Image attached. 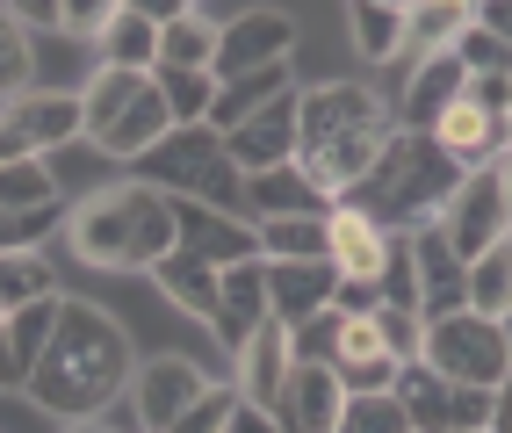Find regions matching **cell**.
<instances>
[{
    "label": "cell",
    "instance_id": "6f0895ef",
    "mask_svg": "<svg viewBox=\"0 0 512 433\" xmlns=\"http://www.w3.org/2000/svg\"><path fill=\"white\" fill-rule=\"evenodd\" d=\"M505 130H512V109H505Z\"/></svg>",
    "mask_w": 512,
    "mask_h": 433
},
{
    "label": "cell",
    "instance_id": "8d00e7d4",
    "mask_svg": "<svg viewBox=\"0 0 512 433\" xmlns=\"http://www.w3.org/2000/svg\"><path fill=\"white\" fill-rule=\"evenodd\" d=\"M58 304H65V296H37V304L8 311V340H15V361H22V369H37V361H44L51 332H58Z\"/></svg>",
    "mask_w": 512,
    "mask_h": 433
},
{
    "label": "cell",
    "instance_id": "ac0fdd59",
    "mask_svg": "<svg viewBox=\"0 0 512 433\" xmlns=\"http://www.w3.org/2000/svg\"><path fill=\"white\" fill-rule=\"evenodd\" d=\"M332 289H339L332 260H267V311L282 325H303L311 311H325Z\"/></svg>",
    "mask_w": 512,
    "mask_h": 433
},
{
    "label": "cell",
    "instance_id": "c3c4849f",
    "mask_svg": "<svg viewBox=\"0 0 512 433\" xmlns=\"http://www.w3.org/2000/svg\"><path fill=\"white\" fill-rule=\"evenodd\" d=\"M462 102H476V109H491V116H505V109H512V80H498V73H469V87H462Z\"/></svg>",
    "mask_w": 512,
    "mask_h": 433
},
{
    "label": "cell",
    "instance_id": "5bb4252c",
    "mask_svg": "<svg viewBox=\"0 0 512 433\" xmlns=\"http://www.w3.org/2000/svg\"><path fill=\"white\" fill-rule=\"evenodd\" d=\"M231 354H238V376H231L238 397H246V405H260V412H275V397H282V383H289V369H296L289 325H282V318H260Z\"/></svg>",
    "mask_w": 512,
    "mask_h": 433
},
{
    "label": "cell",
    "instance_id": "52a82bcc",
    "mask_svg": "<svg viewBox=\"0 0 512 433\" xmlns=\"http://www.w3.org/2000/svg\"><path fill=\"white\" fill-rule=\"evenodd\" d=\"M73 138H87L80 94H15V102H0V159H44Z\"/></svg>",
    "mask_w": 512,
    "mask_h": 433
},
{
    "label": "cell",
    "instance_id": "ffe728a7",
    "mask_svg": "<svg viewBox=\"0 0 512 433\" xmlns=\"http://www.w3.org/2000/svg\"><path fill=\"white\" fill-rule=\"evenodd\" d=\"M332 376L347 383V390H397L404 361L390 354V340H383V332H375V318H347V325H339Z\"/></svg>",
    "mask_w": 512,
    "mask_h": 433
},
{
    "label": "cell",
    "instance_id": "f546056e",
    "mask_svg": "<svg viewBox=\"0 0 512 433\" xmlns=\"http://www.w3.org/2000/svg\"><path fill=\"white\" fill-rule=\"evenodd\" d=\"M275 94H289V65H260V73L217 80V109H210V123H217V130H231V123H246L253 109H267Z\"/></svg>",
    "mask_w": 512,
    "mask_h": 433
},
{
    "label": "cell",
    "instance_id": "6125c7cd",
    "mask_svg": "<svg viewBox=\"0 0 512 433\" xmlns=\"http://www.w3.org/2000/svg\"><path fill=\"white\" fill-rule=\"evenodd\" d=\"M484 433H491V426H484Z\"/></svg>",
    "mask_w": 512,
    "mask_h": 433
},
{
    "label": "cell",
    "instance_id": "f5cc1de1",
    "mask_svg": "<svg viewBox=\"0 0 512 433\" xmlns=\"http://www.w3.org/2000/svg\"><path fill=\"white\" fill-rule=\"evenodd\" d=\"M224 433H282V426H275V412H260V405H238Z\"/></svg>",
    "mask_w": 512,
    "mask_h": 433
},
{
    "label": "cell",
    "instance_id": "11a10c76",
    "mask_svg": "<svg viewBox=\"0 0 512 433\" xmlns=\"http://www.w3.org/2000/svg\"><path fill=\"white\" fill-rule=\"evenodd\" d=\"M498 188H505V217H512V145L498 152Z\"/></svg>",
    "mask_w": 512,
    "mask_h": 433
},
{
    "label": "cell",
    "instance_id": "ab89813d",
    "mask_svg": "<svg viewBox=\"0 0 512 433\" xmlns=\"http://www.w3.org/2000/svg\"><path fill=\"white\" fill-rule=\"evenodd\" d=\"M238 405H246V397H238V383H210V390H202V397H195V405H188L174 426H166V433H224Z\"/></svg>",
    "mask_w": 512,
    "mask_h": 433
},
{
    "label": "cell",
    "instance_id": "5b68a950",
    "mask_svg": "<svg viewBox=\"0 0 512 433\" xmlns=\"http://www.w3.org/2000/svg\"><path fill=\"white\" fill-rule=\"evenodd\" d=\"M130 174H138L145 188H159V195H181V203H210V210L246 217V174H238V159L224 152L217 123H174L145 159H130Z\"/></svg>",
    "mask_w": 512,
    "mask_h": 433
},
{
    "label": "cell",
    "instance_id": "7402d4cb",
    "mask_svg": "<svg viewBox=\"0 0 512 433\" xmlns=\"http://www.w3.org/2000/svg\"><path fill=\"white\" fill-rule=\"evenodd\" d=\"M433 138L448 145L462 166H498V152L512 145V130H505V116H491V109H476V102H455V109H440Z\"/></svg>",
    "mask_w": 512,
    "mask_h": 433
},
{
    "label": "cell",
    "instance_id": "8fae6325",
    "mask_svg": "<svg viewBox=\"0 0 512 433\" xmlns=\"http://www.w3.org/2000/svg\"><path fill=\"white\" fill-rule=\"evenodd\" d=\"M202 390H210V376H202L188 354H152V361H138V369H130V405H138L145 433H166Z\"/></svg>",
    "mask_w": 512,
    "mask_h": 433
},
{
    "label": "cell",
    "instance_id": "f6af8a7d",
    "mask_svg": "<svg viewBox=\"0 0 512 433\" xmlns=\"http://www.w3.org/2000/svg\"><path fill=\"white\" fill-rule=\"evenodd\" d=\"M375 332H383V340H390V354L404 361V369H412V361H419V332H426V318H419V311H397V304H383V311H375Z\"/></svg>",
    "mask_w": 512,
    "mask_h": 433
},
{
    "label": "cell",
    "instance_id": "db71d44e",
    "mask_svg": "<svg viewBox=\"0 0 512 433\" xmlns=\"http://www.w3.org/2000/svg\"><path fill=\"white\" fill-rule=\"evenodd\" d=\"M491 433H512V376L498 383V405H491Z\"/></svg>",
    "mask_w": 512,
    "mask_h": 433
},
{
    "label": "cell",
    "instance_id": "60d3db41",
    "mask_svg": "<svg viewBox=\"0 0 512 433\" xmlns=\"http://www.w3.org/2000/svg\"><path fill=\"white\" fill-rule=\"evenodd\" d=\"M339 325H347V318H339L332 304L311 311L303 325H289V354H296V361H325V369H332V354H339Z\"/></svg>",
    "mask_w": 512,
    "mask_h": 433
},
{
    "label": "cell",
    "instance_id": "4fadbf2b",
    "mask_svg": "<svg viewBox=\"0 0 512 433\" xmlns=\"http://www.w3.org/2000/svg\"><path fill=\"white\" fill-rule=\"evenodd\" d=\"M224 152L238 159V174H267V166H289L296 159V87L275 94L267 109H253L246 123L224 130Z\"/></svg>",
    "mask_w": 512,
    "mask_h": 433
},
{
    "label": "cell",
    "instance_id": "ee69618b",
    "mask_svg": "<svg viewBox=\"0 0 512 433\" xmlns=\"http://www.w3.org/2000/svg\"><path fill=\"white\" fill-rule=\"evenodd\" d=\"M123 0H65V15H58V37H73V44H94L101 29L116 22Z\"/></svg>",
    "mask_w": 512,
    "mask_h": 433
},
{
    "label": "cell",
    "instance_id": "83f0119b",
    "mask_svg": "<svg viewBox=\"0 0 512 433\" xmlns=\"http://www.w3.org/2000/svg\"><path fill=\"white\" fill-rule=\"evenodd\" d=\"M145 80L152 73H123V65H94V73H87V87H80V109H87V145L101 138V130H109L130 102H138V94H145Z\"/></svg>",
    "mask_w": 512,
    "mask_h": 433
},
{
    "label": "cell",
    "instance_id": "7c38bea8",
    "mask_svg": "<svg viewBox=\"0 0 512 433\" xmlns=\"http://www.w3.org/2000/svg\"><path fill=\"white\" fill-rule=\"evenodd\" d=\"M339 412H347V383L325 361H296L275 397V426L282 433H339Z\"/></svg>",
    "mask_w": 512,
    "mask_h": 433
},
{
    "label": "cell",
    "instance_id": "9a60e30c",
    "mask_svg": "<svg viewBox=\"0 0 512 433\" xmlns=\"http://www.w3.org/2000/svg\"><path fill=\"white\" fill-rule=\"evenodd\" d=\"M174 231H181L188 253L210 260V268H231V260H253V253H260V231H253L246 217L210 210V203H181V195H174Z\"/></svg>",
    "mask_w": 512,
    "mask_h": 433
},
{
    "label": "cell",
    "instance_id": "7dc6e473",
    "mask_svg": "<svg viewBox=\"0 0 512 433\" xmlns=\"http://www.w3.org/2000/svg\"><path fill=\"white\" fill-rule=\"evenodd\" d=\"M491 405H498V390H476V383H455V433H484L491 426Z\"/></svg>",
    "mask_w": 512,
    "mask_h": 433
},
{
    "label": "cell",
    "instance_id": "681fc988",
    "mask_svg": "<svg viewBox=\"0 0 512 433\" xmlns=\"http://www.w3.org/2000/svg\"><path fill=\"white\" fill-rule=\"evenodd\" d=\"M0 8H8L29 37H37V29H58V15H65V0H0Z\"/></svg>",
    "mask_w": 512,
    "mask_h": 433
},
{
    "label": "cell",
    "instance_id": "e0dca14e",
    "mask_svg": "<svg viewBox=\"0 0 512 433\" xmlns=\"http://www.w3.org/2000/svg\"><path fill=\"white\" fill-rule=\"evenodd\" d=\"M260 318H275V311H267V260L253 253V260H231V268H217V318H210L217 340L238 347Z\"/></svg>",
    "mask_w": 512,
    "mask_h": 433
},
{
    "label": "cell",
    "instance_id": "d6a6232c",
    "mask_svg": "<svg viewBox=\"0 0 512 433\" xmlns=\"http://www.w3.org/2000/svg\"><path fill=\"white\" fill-rule=\"evenodd\" d=\"M37 296H58V275H51V260L37 246H22V253H0V311H22V304H37Z\"/></svg>",
    "mask_w": 512,
    "mask_h": 433
},
{
    "label": "cell",
    "instance_id": "2e32d148",
    "mask_svg": "<svg viewBox=\"0 0 512 433\" xmlns=\"http://www.w3.org/2000/svg\"><path fill=\"white\" fill-rule=\"evenodd\" d=\"M462 87H469L462 58H455V51H426V58L412 65V80H404L397 123H404V130H433L440 109H455V102H462Z\"/></svg>",
    "mask_w": 512,
    "mask_h": 433
},
{
    "label": "cell",
    "instance_id": "4dcf8cb0",
    "mask_svg": "<svg viewBox=\"0 0 512 433\" xmlns=\"http://www.w3.org/2000/svg\"><path fill=\"white\" fill-rule=\"evenodd\" d=\"M152 87L166 94L174 123H210L217 109V73H202V65H152Z\"/></svg>",
    "mask_w": 512,
    "mask_h": 433
},
{
    "label": "cell",
    "instance_id": "1f68e13d",
    "mask_svg": "<svg viewBox=\"0 0 512 433\" xmlns=\"http://www.w3.org/2000/svg\"><path fill=\"white\" fill-rule=\"evenodd\" d=\"M217 37H224V22H210L202 8H188V15H174V22L159 29V65H202V73H210Z\"/></svg>",
    "mask_w": 512,
    "mask_h": 433
},
{
    "label": "cell",
    "instance_id": "d590c367",
    "mask_svg": "<svg viewBox=\"0 0 512 433\" xmlns=\"http://www.w3.org/2000/svg\"><path fill=\"white\" fill-rule=\"evenodd\" d=\"M58 203L51 159H0V210H44Z\"/></svg>",
    "mask_w": 512,
    "mask_h": 433
},
{
    "label": "cell",
    "instance_id": "484cf974",
    "mask_svg": "<svg viewBox=\"0 0 512 433\" xmlns=\"http://www.w3.org/2000/svg\"><path fill=\"white\" fill-rule=\"evenodd\" d=\"M469 22H476V0H412V8H404V44H419V58L455 51Z\"/></svg>",
    "mask_w": 512,
    "mask_h": 433
},
{
    "label": "cell",
    "instance_id": "bcb514c9",
    "mask_svg": "<svg viewBox=\"0 0 512 433\" xmlns=\"http://www.w3.org/2000/svg\"><path fill=\"white\" fill-rule=\"evenodd\" d=\"M332 311H339V318H375V311H383V282L339 275V289H332Z\"/></svg>",
    "mask_w": 512,
    "mask_h": 433
},
{
    "label": "cell",
    "instance_id": "7bdbcfd3",
    "mask_svg": "<svg viewBox=\"0 0 512 433\" xmlns=\"http://www.w3.org/2000/svg\"><path fill=\"white\" fill-rule=\"evenodd\" d=\"M58 224H65V217H58V203H44V210H0V253L44 246V239H51Z\"/></svg>",
    "mask_w": 512,
    "mask_h": 433
},
{
    "label": "cell",
    "instance_id": "94428289",
    "mask_svg": "<svg viewBox=\"0 0 512 433\" xmlns=\"http://www.w3.org/2000/svg\"><path fill=\"white\" fill-rule=\"evenodd\" d=\"M195 8H202V0H195Z\"/></svg>",
    "mask_w": 512,
    "mask_h": 433
},
{
    "label": "cell",
    "instance_id": "277c9868",
    "mask_svg": "<svg viewBox=\"0 0 512 433\" xmlns=\"http://www.w3.org/2000/svg\"><path fill=\"white\" fill-rule=\"evenodd\" d=\"M462 174H469V166L440 145L433 130H404L397 123V138L383 145V159L368 166V181L347 195V203H361L383 231H412V224L448 210V195L462 188Z\"/></svg>",
    "mask_w": 512,
    "mask_h": 433
},
{
    "label": "cell",
    "instance_id": "e575fe53",
    "mask_svg": "<svg viewBox=\"0 0 512 433\" xmlns=\"http://www.w3.org/2000/svg\"><path fill=\"white\" fill-rule=\"evenodd\" d=\"M469 311H484V318H512V239L469 260Z\"/></svg>",
    "mask_w": 512,
    "mask_h": 433
},
{
    "label": "cell",
    "instance_id": "d4e9b609",
    "mask_svg": "<svg viewBox=\"0 0 512 433\" xmlns=\"http://www.w3.org/2000/svg\"><path fill=\"white\" fill-rule=\"evenodd\" d=\"M397 405H404V419H412V433H455V383L448 376H433L426 361H412V369L397 376Z\"/></svg>",
    "mask_w": 512,
    "mask_h": 433
},
{
    "label": "cell",
    "instance_id": "8992f818",
    "mask_svg": "<svg viewBox=\"0 0 512 433\" xmlns=\"http://www.w3.org/2000/svg\"><path fill=\"white\" fill-rule=\"evenodd\" d=\"M419 361L433 376H448V383H476V390H498L512 376V332L505 318H484V311H440L426 318L419 332Z\"/></svg>",
    "mask_w": 512,
    "mask_h": 433
},
{
    "label": "cell",
    "instance_id": "816d5d0a",
    "mask_svg": "<svg viewBox=\"0 0 512 433\" xmlns=\"http://www.w3.org/2000/svg\"><path fill=\"white\" fill-rule=\"evenodd\" d=\"M123 8H130V15H145V22H159V29H166V22H174V15H188V8H195V0H123Z\"/></svg>",
    "mask_w": 512,
    "mask_h": 433
},
{
    "label": "cell",
    "instance_id": "b9f144b4",
    "mask_svg": "<svg viewBox=\"0 0 512 433\" xmlns=\"http://www.w3.org/2000/svg\"><path fill=\"white\" fill-rule=\"evenodd\" d=\"M455 58H462V73H498V80H512V44H505V37H491L484 22H469V29H462Z\"/></svg>",
    "mask_w": 512,
    "mask_h": 433
},
{
    "label": "cell",
    "instance_id": "f907efd6",
    "mask_svg": "<svg viewBox=\"0 0 512 433\" xmlns=\"http://www.w3.org/2000/svg\"><path fill=\"white\" fill-rule=\"evenodd\" d=\"M0 390H29V369L15 361V340H8V318H0Z\"/></svg>",
    "mask_w": 512,
    "mask_h": 433
},
{
    "label": "cell",
    "instance_id": "74e56055",
    "mask_svg": "<svg viewBox=\"0 0 512 433\" xmlns=\"http://www.w3.org/2000/svg\"><path fill=\"white\" fill-rule=\"evenodd\" d=\"M339 433H412L397 390H347V412H339Z\"/></svg>",
    "mask_w": 512,
    "mask_h": 433
},
{
    "label": "cell",
    "instance_id": "680465c9",
    "mask_svg": "<svg viewBox=\"0 0 512 433\" xmlns=\"http://www.w3.org/2000/svg\"><path fill=\"white\" fill-rule=\"evenodd\" d=\"M505 332H512V318H505Z\"/></svg>",
    "mask_w": 512,
    "mask_h": 433
},
{
    "label": "cell",
    "instance_id": "ba28073f",
    "mask_svg": "<svg viewBox=\"0 0 512 433\" xmlns=\"http://www.w3.org/2000/svg\"><path fill=\"white\" fill-rule=\"evenodd\" d=\"M440 231H448V246L462 260L491 253L512 239V217H505V188H498V166H469L462 188L448 195V210H440Z\"/></svg>",
    "mask_w": 512,
    "mask_h": 433
},
{
    "label": "cell",
    "instance_id": "9c48e42d",
    "mask_svg": "<svg viewBox=\"0 0 512 433\" xmlns=\"http://www.w3.org/2000/svg\"><path fill=\"white\" fill-rule=\"evenodd\" d=\"M404 253H412V275H419V318H440V311H462L469 304V260L448 246L440 217L404 231Z\"/></svg>",
    "mask_w": 512,
    "mask_h": 433
},
{
    "label": "cell",
    "instance_id": "603a6c76",
    "mask_svg": "<svg viewBox=\"0 0 512 433\" xmlns=\"http://www.w3.org/2000/svg\"><path fill=\"white\" fill-rule=\"evenodd\" d=\"M166 130H174V109H166V94L145 80V94H138V102H130V109H123L109 130H101L94 145L109 152V159H123V166H130V159H145V152L166 138Z\"/></svg>",
    "mask_w": 512,
    "mask_h": 433
},
{
    "label": "cell",
    "instance_id": "f1b7e54d",
    "mask_svg": "<svg viewBox=\"0 0 512 433\" xmlns=\"http://www.w3.org/2000/svg\"><path fill=\"white\" fill-rule=\"evenodd\" d=\"M94 51H101V65H123V73H152V65H159V22L116 8V22L94 37Z\"/></svg>",
    "mask_w": 512,
    "mask_h": 433
},
{
    "label": "cell",
    "instance_id": "cb8c5ba5",
    "mask_svg": "<svg viewBox=\"0 0 512 433\" xmlns=\"http://www.w3.org/2000/svg\"><path fill=\"white\" fill-rule=\"evenodd\" d=\"M152 282H159L166 304H181L188 318H217V268H210L202 253L174 246L166 260H152Z\"/></svg>",
    "mask_w": 512,
    "mask_h": 433
},
{
    "label": "cell",
    "instance_id": "9f6ffc18",
    "mask_svg": "<svg viewBox=\"0 0 512 433\" xmlns=\"http://www.w3.org/2000/svg\"><path fill=\"white\" fill-rule=\"evenodd\" d=\"M58 433H116V426H109V419H65Z\"/></svg>",
    "mask_w": 512,
    "mask_h": 433
},
{
    "label": "cell",
    "instance_id": "6da1fadb",
    "mask_svg": "<svg viewBox=\"0 0 512 433\" xmlns=\"http://www.w3.org/2000/svg\"><path fill=\"white\" fill-rule=\"evenodd\" d=\"M130 369H138L130 332L101 311V304L65 296L51 347H44L37 369H29V405H44V412H58V419H101V412L130 390Z\"/></svg>",
    "mask_w": 512,
    "mask_h": 433
},
{
    "label": "cell",
    "instance_id": "44dd1931",
    "mask_svg": "<svg viewBox=\"0 0 512 433\" xmlns=\"http://www.w3.org/2000/svg\"><path fill=\"white\" fill-rule=\"evenodd\" d=\"M311 210H332V203L318 195V181L303 174L296 159L267 166V174H246V224H260V217H311Z\"/></svg>",
    "mask_w": 512,
    "mask_h": 433
},
{
    "label": "cell",
    "instance_id": "f35d334b",
    "mask_svg": "<svg viewBox=\"0 0 512 433\" xmlns=\"http://www.w3.org/2000/svg\"><path fill=\"white\" fill-rule=\"evenodd\" d=\"M29 65H37V44H29V29L0 8V102L29 94Z\"/></svg>",
    "mask_w": 512,
    "mask_h": 433
},
{
    "label": "cell",
    "instance_id": "836d02e7",
    "mask_svg": "<svg viewBox=\"0 0 512 433\" xmlns=\"http://www.w3.org/2000/svg\"><path fill=\"white\" fill-rule=\"evenodd\" d=\"M347 15H354V51L368 65H383L404 51V8H383V0H347Z\"/></svg>",
    "mask_w": 512,
    "mask_h": 433
},
{
    "label": "cell",
    "instance_id": "d6986e66",
    "mask_svg": "<svg viewBox=\"0 0 512 433\" xmlns=\"http://www.w3.org/2000/svg\"><path fill=\"white\" fill-rule=\"evenodd\" d=\"M390 231L375 224L361 203H332V239H325V260L339 275H361V282H375L383 275V260H390Z\"/></svg>",
    "mask_w": 512,
    "mask_h": 433
},
{
    "label": "cell",
    "instance_id": "4316f807",
    "mask_svg": "<svg viewBox=\"0 0 512 433\" xmlns=\"http://www.w3.org/2000/svg\"><path fill=\"white\" fill-rule=\"evenodd\" d=\"M260 260H325V239H332V210H311V217H260Z\"/></svg>",
    "mask_w": 512,
    "mask_h": 433
},
{
    "label": "cell",
    "instance_id": "7a4b0ae2",
    "mask_svg": "<svg viewBox=\"0 0 512 433\" xmlns=\"http://www.w3.org/2000/svg\"><path fill=\"white\" fill-rule=\"evenodd\" d=\"M390 138H397V109L361 80H325L296 94V166L318 181L325 203H347Z\"/></svg>",
    "mask_w": 512,
    "mask_h": 433
},
{
    "label": "cell",
    "instance_id": "91938a15",
    "mask_svg": "<svg viewBox=\"0 0 512 433\" xmlns=\"http://www.w3.org/2000/svg\"><path fill=\"white\" fill-rule=\"evenodd\" d=\"M0 318H8V311H0Z\"/></svg>",
    "mask_w": 512,
    "mask_h": 433
},
{
    "label": "cell",
    "instance_id": "3957f363",
    "mask_svg": "<svg viewBox=\"0 0 512 433\" xmlns=\"http://www.w3.org/2000/svg\"><path fill=\"white\" fill-rule=\"evenodd\" d=\"M65 239H73V253L87 260V268H101V275H152V260H166L181 246L174 195L145 188L138 174L109 181V188H94L87 203L65 217Z\"/></svg>",
    "mask_w": 512,
    "mask_h": 433
},
{
    "label": "cell",
    "instance_id": "30bf717a",
    "mask_svg": "<svg viewBox=\"0 0 512 433\" xmlns=\"http://www.w3.org/2000/svg\"><path fill=\"white\" fill-rule=\"evenodd\" d=\"M289 51H296V15H282V8H253V15L224 22L210 73H217V80H238V73H260V65H289Z\"/></svg>",
    "mask_w": 512,
    "mask_h": 433
}]
</instances>
